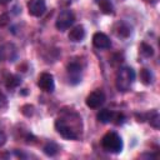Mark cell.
<instances>
[{
  "instance_id": "15",
  "label": "cell",
  "mask_w": 160,
  "mask_h": 160,
  "mask_svg": "<svg viewBox=\"0 0 160 160\" xmlns=\"http://www.w3.org/2000/svg\"><path fill=\"white\" fill-rule=\"evenodd\" d=\"M140 80L144 85H150L152 84V80H154V76H152V72L148 69H141L140 70Z\"/></svg>"
},
{
  "instance_id": "11",
  "label": "cell",
  "mask_w": 160,
  "mask_h": 160,
  "mask_svg": "<svg viewBox=\"0 0 160 160\" xmlns=\"http://www.w3.org/2000/svg\"><path fill=\"white\" fill-rule=\"evenodd\" d=\"M85 38V29L82 25H76L69 31V40L74 42H80Z\"/></svg>"
},
{
  "instance_id": "24",
  "label": "cell",
  "mask_w": 160,
  "mask_h": 160,
  "mask_svg": "<svg viewBox=\"0 0 160 160\" xmlns=\"http://www.w3.org/2000/svg\"><path fill=\"white\" fill-rule=\"evenodd\" d=\"M116 120H118V121H116V124H118V125H120V124H122V122H124V116H122L121 114H120V115L118 114V115H116Z\"/></svg>"
},
{
  "instance_id": "7",
  "label": "cell",
  "mask_w": 160,
  "mask_h": 160,
  "mask_svg": "<svg viewBox=\"0 0 160 160\" xmlns=\"http://www.w3.org/2000/svg\"><path fill=\"white\" fill-rule=\"evenodd\" d=\"M28 11L31 16H35V18H39L41 16L45 10H46V2L45 0H29L28 4Z\"/></svg>"
},
{
  "instance_id": "2",
  "label": "cell",
  "mask_w": 160,
  "mask_h": 160,
  "mask_svg": "<svg viewBox=\"0 0 160 160\" xmlns=\"http://www.w3.org/2000/svg\"><path fill=\"white\" fill-rule=\"evenodd\" d=\"M101 146L105 151L112 152V154H119L122 150V140L119 134L115 131H109L106 132L102 139H101Z\"/></svg>"
},
{
  "instance_id": "17",
  "label": "cell",
  "mask_w": 160,
  "mask_h": 160,
  "mask_svg": "<svg viewBox=\"0 0 160 160\" xmlns=\"http://www.w3.org/2000/svg\"><path fill=\"white\" fill-rule=\"evenodd\" d=\"M44 152L48 155V156H54L59 152V146L58 144H55L54 141H50V142H46L45 146H44Z\"/></svg>"
},
{
  "instance_id": "9",
  "label": "cell",
  "mask_w": 160,
  "mask_h": 160,
  "mask_svg": "<svg viewBox=\"0 0 160 160\" xmlns=\"http://www.w3.org/2000/svg\"><path fill=\"white\" fill-rule=\"evenodd\" d=\"M92 44L96 49H109L111 46L109 36L104 32H95L92 35Z\"/></svg>"
},
{
  "instance_id": "8",
  "label": "cell",
  "mask_w": 160,
  "mask_h": 160,
  "mask_svg": "<svg viewBox=\"0 0 160 160\" xmlns=\"http://www.w3.org/2000/svg\"><path fill=\"white\" fill-rule=\"evenodd\" d=\"M69 82L72 85H76L81 81V66L78 62H70L66 68Z\"/></svg>"
},
{
  "instance_id": "5",
  "label": "cell",
  "mask_w": 160,
  "mask_h": 160,
  "mask_svg": "<svg viewBox=\"0 0 160 160\" xmlns=\"http://www.w3.org/2000/svg\"><path fill=\"white\" fill-rule=\"evenodd\" d=\"M86 105L90 108V109H98L100 108L104 102H105V94L102 90H95L92 92H90L85 100Z\"/></svg>"
},
{
  "instance_id": "21",
  "label": "cell",
  "mask_w": 160,
  "mask_h": 160,
  "mask_svg": "<svg viewBox=\"0 0 160 160\" xmlns=\"http://www.w3.org/2000/svg\"><path fill=\"white\" fill-rule=\"evenodd\" d=\"M9 22H10V18H9V14H1V15H0V28H4V26H6Z\"/></svg>"
},
{
  "instance_id": "25",
  "label": "cell",
  "mask_w": 160,
  "mask_h": 160,
  "mask_svg": "<svg viewBox=\"0 0 160 160\" xmlns=\"http://www.w3.org/2000/svg\"><path fill=\"white\" fill-rule=\"evenodd\" d=\"M144 1H145V2H148V4H150V5H155L159 0H144Z\"/></svg>"
},
{
  "instance_id": "3",
  "label": "cell",
  "mask_w": 160,
  "mask_h": 160,
  "mask_svg": "<svg viewBox=\"0 0 160 160\" xmlns=\"http://www.w3.org/2000/svg\"><path fill=\"white\" fill-rule=\"evenodd\" d=\"M55 129L56 131L64 138V139H68V140H75L79 138V134L76 132V130L70 126L62 118H59L56 119L55 121Z\"/></svg>"
},
{
  "instance_id": "4",
  "label": "cell",
  "mask_w": 160,
  "mask_h": 160,
  "mask_svg": "<svg viewBox=\"0 0 160 160\" xmlns=\"http://www.w3.org/2000/svg\"><path fill=\"white\" fill-rule=\"evenodd\" d=\"M74 21H75L74 12L71 10H64L59 14V16L56 19V22H55V26L59 31H65V30H68L72 26Z\"/></svg>"
},
{
  "instance_id": "23",
  "label": "cell",
  "mask_w": 160,
  "mask_h": 160,
  "mask_svg": "<svg viewBox=\"0 0 160 160\" xmlns=\"http://www.w3.org/2000/svg\"><path fill=\"white\" fill-rule=\"evenodd\" d=\"M5 142H6V135L2 130H0V146L5 145Z\"/></svg>"
},
{
  "instance_id": "1",
  "label": "cell",
  "mask_w": 160,
  "mask_h": 160,
  "mask_svg": "<svg viewBox=\"0 0 160 160\" xmlns=\"http://www.w3.org/2000/svg\"><path fill=\"white\" fill-rule=\"evenodd\" d=\"M134 81H135L134 69H131L129 66H124V68L119 69V71L116 74V80H115V85L119 91L125 92V91L130 90Z\"/></svg>"
},
{
  "instance_id": "20",
  "label": "cell",
  "mask_w": 160,
  "mask_h": 160,
  "mask_svg": "<svg viewBox=\"0 0 160 160\" xmlns=\"http://www.w3.org/2000/svg\"><path fill=\"white\" fill-rule=\"evenodd\" d=\"M21 112H22L25 116L30 118V116H32V114H34V106L30 105V104H26V105L21 106Z\"/></svg>"
},
{
  "instance_id": "14",
  "label": "cell",
  "mask_w": 160,
  "mask_h": 160,
  "mask_svg": "<svg viewBox=\"0 0 160 160\" xmlns=\"http://www.w3.org/2000/svg\"><path fill=\"white\" fill-rule=\"evenodd\" d=\"M96 119H98L100 122H102V124H108V122H110V121L114 119V114H112V111H110V110H108V109H102V110H100V111L98 112Z\"/></svg>"
},
{
  "instance_id": "26",
  "label": "cell",
  "mask_w": 160,
  "mask_h": 160,
  "mask_svg": "<svg viewBox=\"0 0 160 160\" xmlns=\"http://www.w3.org/2000/svg\"><path fill=\"white\" fill-rule=\"evenodd\" d=\"M10 0H0V5H4V4H8Z\"/></svg>"
},
{
  "instance_id": "13",
  "label": "cell",
  "mask_w": 160,
  "mask_h": 160,
  "mask_svg": "<svg viewBox=\"0 0 160 160\" xmlns=\"http://www.w3.org/2000/svg\"><path fill=\"white\" fill-rule=\"evenodd\" d=\"M149 121V124L154 128V129H159L160 128V115L156 110H152L150 111L149 114H146V119Z\"/></svg>"
},
{
  "instance_id": "16",
  "label": "cell",
  "mask_w": 160,
  "mask_h": 160,
  "mask_svg": "<svg viewBox=\"0 0 160 160\" xmlns=\"http://www.w3.org/2000/svg\"><path fill=\"white\" fill-rule=\"evenodd\" d=\"M20 84H21V79L18 75H9L6 78V81H5V85H6L8 89H15Z\"/></svg>"
},
{
  "instance_id": "10",
  "label": "cell",
  "mask_w": 160,
  "mask_h": 160,
  "mask_svg": "<svg viewBox=\"0 0 160 160\" xmlns=\"http://www.w3.org/2000/svg\"><path fill=\"white\" fill-rule=\"evenodd\" d=\"M15 56H16V51H15L14 45L6 44V45L0 46V62L1 61H5V60L12 61V59Z\"/></svg>"
},
{
  "instance_id": "19",
  "label": "cell",
  "mask_w": 160,
  "mask_h": 160,
  "mask_svg": "<svg viewBox=\"0 0 160 160\" xmlns=\"http://www.w3.org/2000/svg\"><path fill=\"white\" fill-rule=\"evenodd\" d=\"M99 8L104 14H112V10H114V6L110 0H100Z\"/></svg>"
},
{
  "instance_id": "6",
  "label": "cell",
  "mask_w": 160,
  "mask_h": 160,
  "mask_svg": "<svg viewBox=\"0 0 160 160\" xmlns=\"http://www.w3.org/2000/svg\"><path fill=\"white\" fill-rule=\"evenodd\" d=\"M38 86L42 91H45V92H52L55 90L54 76L50 72H42V74H40V76L38 79Z\"/></svg>"
},
{
  "instance_id": "22",
  "label": "cell",
  "mask_w": 160,
  "mask_h": 160,
  "mask_svg": "<svg viewBox=\"0 0 160 160\" xmlns=\"http://www.w3.org/2000/svg\"><path fill=\"white\" fill-rule=\"evenodd\" d=\"M8 106V98L5 96L4 92L0 91V109H5Z\"/></svg>"
},
{
  "instance_id": "18",
  "label": "cell",
  "mask_w": 160,
  "mask_h": 160,
  "mask_svg": "<svg viewBox=\"0 0 160 160\" xmlns=\"http://www.w3.org/2000/svg\"><path fill=\"white\" fill-rule=\"evenodd\" d=\"M140 54L144 56V58H151L154 55V49L151 45L146 44V42H141L140 44Z\"/></svg>"
},
{
  "instance_id": "12",
  "label": "cell",
  "mask_w": 160,
  "mask_h": 160,
  "mask_svg": "<svg viewBox=\"0 0 160 160\" xmlns=\"http://www.w3.org/2000/svg\"><path fill=\"white\" fill-rule=\"evenodd\" d=\"M114 32L116 36L119 38H128L131 32V29L129 25H126L125 22H118L115 26H114Z\"/></svg>"
}]
</instances>
